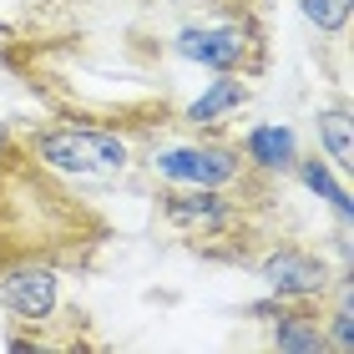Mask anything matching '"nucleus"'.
Wrapping results in <instances>:
<instances>
[{"label": "nucleus", "instance_id": "f257e3e1", "mask_svg": "<svg viewBox=\"0 0 354 354\" xmlns=\"http://www.w3.org/2000/svg\"><path fill=\"white\" fill-rule=\"evenodd\" d=\"M111 243V223L76 192L71 177L36 162L10 127H0V263L46 259L61 273L91 268Z\"/></svg>", "mask_w": 354, "mask_h": 354}, {"label": "nucleus", "instance_id": "f03ea898", "mask_svg": "<svg viewBox=\"0 0 354 354\" xmlns=\"http://www.w3.org/2000/svg\"><path fill=\"white\" fill-rule=\"evenodd\" d=\"M268 207H253L243 198L223 187H183V183H162L157 187V218L172 238H183V248H192L207 263H228V268H248L259 259V248L273 243L263 228Z\"/></svg>", "mask_w": 354, "mask_h": 354}, {"label": "nucleus", "instance_id": "7ed1b4c3", "mask_svg": "<svg viewBox=\"0 0 354 354\" xmlns=\"http://www.w3.org/2000/svg\"><path fill=\"white\" fill-rule=\"evenodd\" d=\"M10 132L21 137V147L36 157V162H46L61 177H71V183H117V177H127L142 162L132 132L96 127V122H76V117L10 122Z\"/></svg>", "mask_w": 354, "mask_h": 354}, {"label": "nucleus", "instance_id": "20e7f679", "mask_svg": "<svg viewBox=\"0 0 354 354\" xmlns=\"http://www.w3.org/2000/svg\"><path fill=\"white\" fill-rule=\"evenodd\" d=\"M147 172L162 183H183V187H223L233 198H243L253 207H273V183L279 177L259 172L243 157L238 142H228L223 132H198V142H172V147H152Z\"/></svg>", "mask_w": 354, "mask_h": 354}, {"label": "nucleus", "instance_id": "39448f33", "mask_svg": "<svg viewBox=\"0 0 354 354\" xmlns=\"http://www.w3.org/2000/svg\"><path fill=\"white\" fill-rule=\"evenodd\" d=\"M172 51L207 71H233V76H263L268 71V36L259 10H248L243 0L218 6L207 21H187L172 36Z\"/></svg>", "mask_w": 354, "mask_h": 354}, {"label": "nucleus", "instance_id": "423d86ee", "mask_svg": "<svg viewBox=\"0 0 354 354\" xmlns=\"http://www.w3.org/2000/svg\"><path fill=\"white\" fill-rule=\"evenodd\" d=\"M0 309L26 329H46L66 319L61 304V268L46 259H6L0 263ZM10 349H26V334H10Z\"/></svg>", "mask_w": 354, "mask_h": 354}, {"label": "nucleus", "instance_id": "0eeeda50", "mask_svg": "<svg viewBox=\"0 0 354 354\" xmlns=\"http://www.w3.org/2000/svg\"><path fill=\"white\" fill-rule=\"evenodd\" d=\"M259 279L268 283V294L279 299H319L329 304V294L339 288V273H334L314 248L304 243H288V238H273V243L259 248V259L248 263Z\"/></svg>", "mask_w": 354, "mask_h": 354}, {"label": "nucleus", "instance_id": "6e6552de", "mask_svg": "<svg viewBox=\"0 0 354 354\" xmlns=\"http://www.w3.org/2000/svg\"><path fill=\"white\" fill-rule=\"evenodd\" d=\"M324 309L329 304L319 299H279L268 294L263 304H248V319L263 324V344L279 349V354H324L329 339H324Z\"/></svg>", "mask_w": 354, "mask_h": 354}, {"label": "nucleus", "instance_id": "1a4fd4ad", "mask_svg": "<svg viewBox=\"0 0 354 354\" xmlns=\"http://www.w3.org/2000/svg\"><path fill=\"white\" fill-rule=\"evenodd\" d=\"M243 106H248V82L233 76V71H218L203 96H192V102L177 111V122H183L187 132H223V122L238 117Z\"/></svg>", "mask_w": 354, "mask_h": 354}, {"label": "nucleus", "instance_id": "9d476101", "mask_svg": "<svg viewBox=\"0 0 354 354\" xmlns=\"http://www.w3.org/2000/svg\"><path fill=\"white\" fill-rule=\"evenodd\" d=\"M238 147H243V157L259 172L268 177H288L299 162V137H294V127H279V122H268V127H248L243 137H238Z\"/></svg>", "mask_w": 354, "mask_h": 354}, {"label": "nucleus", "instance_id": "9b49d317", "mask_svg": "<svg viewBox=\"0 0 354 354\" xmlns=\"http://www.w3.org/2000/svg\"><path fill=\"white\" fill-rule=\"evenodd\" d=\"M314 137H319V147H324L319 157H324L329 167L349 172L354 157H349V106H344V102H334V106H324V111L314 117Z\"/></svg>", "mask_w": 354, "mask_h": 354}, {"label": "nucleus", "instance_id": "f8f14e48", "mask_svg": "<svg viewBox=\"0 0 354 354\" xmlns=\"http://www.w3.org/2000/svg\"><path fill=\"white\" fill-rule=\"evenodd\" d=\"M294 172H299V183H304V187H309V192H319V198H324V203L334 207V213H339V223H349V207H354V203H349V187H344L339 177L329 172V162H324V157H319V152H314V157H304V152H299Z\"/></svg>", "mask_w": 354, "mask_h": 354}, {"label": "nucleus", "instance_id": "ddd939ff", "mask_svg": "<svg viewBox=\"0 0 354 354\" xmlns=\"http://www.w3.org/2000/svg\"><path fill=\"white\" fill-rule=\"evenodd\" d=\"M299 10L319 36H344L349 15H354V0H299Z\"/></svg>", "mask_w": 354, "mask_h": 354}]
</instances>
